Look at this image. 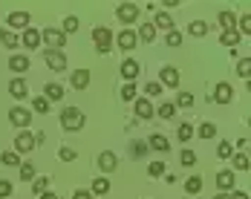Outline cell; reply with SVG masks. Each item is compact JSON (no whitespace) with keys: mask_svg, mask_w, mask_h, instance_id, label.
I'll return each mask as SVG.
<instances>
[{"mask_svg":"<svg viewBox=\"0 0 251 199\" xmlns=\"http://www.w3.org/2000/svg\"><path fill=\"white\" fill-rule=\"evenodd\" d=\"M58 159H64V162H73V159H75V150H73V148H61V150H58Z\"/></svg>","mask_w":251,"mask_h":199,"instance_id":"49","label":"cell"},{"mask_svg":"<svg viewBox=\"0 0 251 199\" xmlns=\"http://www.w3.org/2000/svg\"><path fill=\"white\" fill-rule=\"evenodd\" d=\"M231 162H234V171H249V153H237L231 156Z\"/></svg>","mask_w":251,"mask_h":199,"instance_id":"30","label":"cell"},{"mask_svg":"<svg viewBox=\"0 0 251 199\" xmlns=\"http://www.w3.org/2000/svg\"><path fill=\"white\" fill-rule=\"evenodd\" d=\"M6 24L12 32H18V29H29V12H12L9 18H6Z\"/></svg>","mask_w":251,"mask_h":199,"instance_id":"9","label":"cell"},{"mask_svg":"<svg viewBox=\"0 0 251 199\" xmlns=\"http://www.w3.org/2000/svg\"><path fill=\"white\" fill-rule=\"evenodd\" d=\"M93 41H96L99 55H107V52L113 50V32H110L107 26H96V29H93Z\"/></svg>","mask_w":251,"mask_h":199,"instance_id":"2","label":"cell"},{"mask_svg":"<svg viewBox=\"0 0 251 199\" xmlns=\"http://www.w3.org/2000/svg\"><path fill=\"white\" fill-rule=\"evenodd\" d=\"M148 174H151L153 179H156V176H162V174H165V162H151V165H148Z\"/></svg>","mask_w":251,"mask_h":199,"instance_id":"48","label":"cell"},{"mask_svg":"<svg viewBox=\"0 0 251 199\" xmlns=\"http://www.w3.org/2000/svg\"><path fill=\"white\" fill-rule=\"evenodd\" d=\"M0 162L9 165V168H15V165H21V153H15V150H3V153H0Z\"/></svg>","mask_w":251,"mask_h":199,"instance_id":"25","label":"cell"},{"mask_svg":"<svg viewBox=\"0 0 251 199\" xmlns=\"http://www.w3.org/2000/svg\"><path fill=\"white\" fill-rule=\"evenodd\" d=\"M61 127L70 130V133L81 130V127H84V113H81L78 107H64V110H61Z\"/></svg>","mask_w":251,"mask_h":199,"instance_id":"1","label":"cell"},{"mask_svg":"<svg viewBox=\"0 0 251 199\" xmlns=\"http://www.w3.org/2000/svg\"><path fill=\"white\" fill-rule=\"evenodd\" d=\"M185 191H188L191 197H197V194L202 191V176H191V179L185 182Z\"/></svg>","mask_w":251,"mask_h":199,"instance_id":"28","label":"cell"},{"mask_svg":"<svg viewBox=\"0 0 251 199\" xmlns=\"http://www.w3.org/2000/svg\"><path fill=\"white\" fill-rule=\"evenodd\" d=\"M176 107H182V110L194 107V93H179V99H176Z\"/></svg>","mask_w":251,"mask_h":199,"instance_id":"38","label":"cell"},{"mask_svg":"<svg viewBox=\"0 0 251 199\" xmlns=\"http://www.w3.org/2000/svg\"><path fill=\"white\" fill-rule=\"evenodd\" d=\"M61 32H64V35H70V32H78V18H75V15L64 18V26H61Z\"/></svg>","mask_w":251,"mask_h":199,"instance_id":"33","label":"cell"},{"mask_svg":"<svg viewBox=\"0 0 251 199\" xmlns=\"http://www.w3.org/2000/svg\"><path fill=\"white\" fill-rule=\"evenodd\" d=\"M231 199H249V194H243V191H234V194H231Z\"/></svg>","mask_w":251,"mask_h":199,"instance_id":"52","label":"cell"},{"mask_svg":"<svg viewBox=\"0 0 251 199\" xmlns=\"http://www.w3.org/2000/svg\"><path fill=\"white\" fill-rule=\"evenodd\" d=\"M188 32H191L194 38H205V35H208V24H205V21H194V24L188 26Z\"/></svg>","mask_w":251,"mask_h":199,"instance_id":"29","label":"cell"},{"mask_svg":"<svg viewBox=\"0 0 251 199\" xmlns=\"http://www.w3.org/2000/svg\"><path fill=\"white\" fill-rule=\"evenodd\" d=\"M0 44H3V47H9V50H15V47L21 44V38H18V32H12V29H3V26H0Z\"/></svg>","mask_w":251,"mask_h":199,"instance_id":"19","label":"cell"},{"mask_svg":"<svg viewBox=\"0 0 251 199\" xmlns=\"http://www.w3.org/2000/svg\"><path fill=\"white\" fill-rule=\"evenodd\" d=\"M179 162H182L185 168H194V165H197V153H194V150H182V156H179Z\"/></svg>","mask_w":251,"mask_h":199,"instance_id":"37","label":"cell"},{"mask_svg":"<svg viewBox=\"0 0 251 199\" xmlns=\"http://www.w3.org/2000/svg\"><path fill=\"white\" fill-rule=\"evenodd\" d=\"M153 26H156V29H165V32H171V29H174V21H171V15H168V12H156Z\"/></svg>","mask_w":251,"mask_h":199,"instance_id":"24","label":"cell"},{"mask_svg":"<svg viewBox=\"0 0 251 199\" xmlns=\"http://www.w3.org/2000/svg\"><path fill=\"white\" fill-rule=\"evenodd\" d=\"M200 136L202 139H214L217 136V127L211 124V122H205V124H200Z\"/></svg>","mask_w":251,"mask_h":199,"instance_id":"43","label":"cell"},{"mask_svg":"<svg viewBox=\"0 0 251 199\" xmlns=\"http://www.w3.org/2000/svg\"><path fill=\"white\" fill-rule=\"evenodd\" d=\"M9 122L15 127H26L32 122V116H29V110H24V107H12V110H9Z\"/></svg>","mask_w":251,"mask_h":199,"instance_id":"10","label":"cell"},{"mask_svg":"<svg viewBox=\"0 0 251 199\" xmlns=\"http://www.w3.org/2000/svg\"><path fill=\"white\" fill-rule=\"evenodd\" d=\"M148 145H151L153 150H159V153H168V150H171V142H168L162 133H153L151 139H148Z\"/></svg>","mask_w":251,"mask_h":199,"instance_id":"21","label":"cell"},{"mask_svg":"<svg viewBox=\"0 0 251 199\" xmlns=\"http://www.w3.org/2000/svg\"><path fill=\"white\" fill-rule=\"evenodd\" d=\"M93 194H99V197L110 194V179H107V176H99V179L93 182Z\"/></svg>","mask_w":251,"mask_h":199,"instance_id":"27","label":"cell"},{"mask_svg":"<svg viewBox=\"0 0 251 199\" xmlns=\"http://www.w3.org/2000/svg\"><path fill=\"white\" fill-rule=\"evenodd\" d=\"M44 99L47 101H61L64 99V87H61V84H47V87H44Z\"/></svg>","mask_w":251,"mask_h":199,"instance_id":"23","label":"cell"},{"mask_svg":"<svg viewBox=\"0 0 251 199\" xmlns=\"http://www.w3.org/2000/svg\"><path fill=\"white\" fill-rule=\"evenodd\" d=\"M217 156H220V159H231V156H234V148H231L228 142H220V145H217Z\"/></svg>","mask_w":251,"mask_h":199,"instance_id":"41","label":"cell"},{"mask_svg":"<svg viewBox=\"0 0 251 199\" xmlns=\"http://www.w3.org/2000/svg\"><path fill=\"white\" fill-rule=\"evenodd\" d=\"M21 179L24 182H32L35 179V165L32 162H21Z\"/></svg>","mask_w":251,"mask_h":199,"instance_id":"32","label":"cell"},{"mask_svg":"<svg viewBox=\"0 0 251 199\" xmlns=\"http://www.w3.org/2000/svg\"><path fill=\"white\" fill-rule=\"evenodd\" d=\"M139 73H142V64H139V61L127 58L125 64H122V75H125V81H130V84H133V81L139 78Z\"/></svg>","mask_w":251,"mask_h":199,"instance_id":"13","label":"cell"},{"mask_svg":"<svg viewBox=\"0 0 251 199\" xmlns=\"http://www.w3.org/2000/svg\"><path fill=\"white\" fill-rule=\"evenodd\" d=\"M174 113H176V104H162L156 116H159V119H174Z\"/></svg>","mask_w":251,"mask_h":199,"instance_id":"44","label":"cell"},{"mask_svg":"<svg viewBox=\"0 0 251 199\" xmlns=\"http://www.w3.org/2000/svg\"><path fill=\"white\" fill-rule=\"evenodd\" d=\"M116 44H119V50L130 52V50H136L139 38H136V32H133V29H122V32L116 35Z\"/></svg>","mask_w":251,"mask_h":199,"instance_id":"7","label":"cell"},{"mask_svg":"<svg viewBox=\"0 0 251 199\" xmlns=\"http://www.w3.org/2000/svg\"><path fill=\"white\" fill-rule=\"evenodd\" d=\"M145 93H148L151 99H159V96H162V84H159V81H148V87H145Z\"/></svg>","mask_w":251,"mask_h":199,"instance_id":"42","label":"cell"},{"mask_svg":"<svg viewBox=\"0 0 251 199\" xmlns=\"http://www.w3.org/2000/svg\"><path fill=\"white\" fill-rule=\"evenodd\" d=\"M234 24H237V18H234L231 12H220V26H223V32H226V29H234Z\"/></svg>","mask_w":251,"mask_h":199,"instance_id":"35","label":"cell"},{"mask_svg":"<svg viewBox=\"0 0 251 199\" xmlns=\"http://www.w3.org/2000/svg\"><path fill=\"white\" fill-rule=\"evenodd\" d=\"M73 199H93V194H90V191H75Z\"/></svg>","mask_w":251,"mask_h":199,"instance_id":"50","label":"cell"},{"mask_svg":"<svg viewBox=\"0 0 251 199\" xmlns=\"http://www.w3.org/2000/svg\"><path fill=\"white\" fill-rule=\"evenodd\" d=\"M21 44H24L26 50H38V47H41V32H38V29H32V26H29V29H24Z\"/></svg>","mask_w":251,"mask_h":199,"instance_id":"12","label":"cell"},{"mask_svg":"<svg viewBox=\"0 0 251 199\" xmlns=\"http://www.w3.org/2000/svg\"><path fill=\"white\" fill-rule=\"evenodd\" d=\"M32 110H35V113H47V110H50V101L44 99V96H35V99H32Z\"/></svg>","mask_w":251,"mask_h":199,"instance_id":"36","label":"cell"},{"mask_svg":"<svg viewBox=\"0 0 251 199\" xmlns=\"http://www.w3.org/2000/svg\"><path fill=\"white\" fill-rule=\"evenodd\" d=\"M41 199H58V197H55L52 191H47V194H41Z\"/></svg>","mask_w":251,"mask_h":199,"instance_id":"53","label":"cell"},{"mask_svg":"<svg viewBox=\"0 0 251 199\" xmlns=\"http://www.w3.org/2000/svg\"><path fill=\"white\" fill-rule=\"evenodd\" d=\"M122 99H125V101H136V84H130V81H127L125 87H122Z\"/></svg>","mask_w":251,"mask_h":199,"instance_id":"45","label":"cell"},{"mask_svg":"<svg viewBox=\"0 0 251 199\" xmlns=\"http://www.w3.org/2000/svg\"><path fill=\"white\" fill-rule=\"evenodd\" d=\"M12 191H15V185H12L9 179H0V199L12 197Z\"/></svg>","mask_w":251,"mask_h":199,"instance_id":"47","label":"cell"},{"mask_svg":"<svg viewBox=\"0 0 251 199\" xmlns=\"http://www.w3.org/2000/svg\"><path fill=\"white\" fill-rule=\"evenodd\" d=\"M237 75L249 81V75H251V61H249V58H243V61H237Z\"/></svg>","mask_w":251,"mask_h":199,"instance_id":"34","label":"cell"},{"mask_svg":"<svg viewBox=\"0 0 251 199\" xmlns=\"http://www.w3.org/2000/svg\"><path fill=\"white\" fill-rule=\"evenodd\" d=\"M237 32H240V38H243V35L249 38L251 35V15L249 12H246V18H240V29H237Z\"/></svg>","mask_w":251,"mask_h":199,"instance_id":"39","label":"cell"},{"mask_svg":"<svg viewBox=\"0 0 251 199\" xmlns=\"http://www.w3.org/2000/svg\"><path fill=\"white\" fill-rule=\"evenodd\" d=\"M29 150H35V136L29 130H21L15 136V153H29Z\"/></svg>","mask_w":251,"mask_h":199,"instance_id":"6","label":"cell"},{"mask_svg":"<svg viewBox=\"0 0 251 199\" xmlns=\"http://www.w3.org/2000/svg\"><path fill=\"white\" fill-rule=\"evenodd\" d=\"M41 44H47V50H61V47L67 44V35H64L61 29L50 26V29H44V32H41Z\"/></svg>","mask_w":251,"mask_h":199,"instance_id":"3","label":"cell"},{"mask_svg":"<svg viewBox=\"0 0 251 199\" xmlns=\"http://www.w3.org/2000/svg\"><path fill=\"white\" fill-rule=\"evenodd\" d=\"M165 41H168V47H182V32H176V29H171Z\"/></svg>","mask_w":251,"mask_h":199,"instance_id":"46","label":"cell"},{"mask_svg":"<svg viewBox=\"0 0 251 199\" xmlns=\"http://www.w3.org/2000/svg\"><path fill=\"white\" fill-rule=\"evenodd\" d=\"M133 110H136V116H139V119H153V104H151V99H136Z\"/></svg>","mask_w":251,"mask_h":199,"instance_id":"16","label":"cell"},{"mask_svg":"<svg viewBox=\"0 0 251 199\" xmlns=\"http://www.w3.org/2000/svg\"><path fill=\"white\" fill-rule=\"evenodd\" d=\"M9 93H12V99H26V96H29V87H26L24 78H12Z\"/></svg>","mask_w":251,"mask_h":199,"instance_id":"17","label":"cell"},{"mask_svg":"<svg viewBox=\"0 0 251 199\" xmlns=\"http://www.w3.org/2000/svg\"><path fill=\"white\" fill-rule=\"evenodd\" d=\"M116 18H119L122 24H136V21H139V6H136V3H122V6L116 9Z\"/></svg>","mask_w":251,"mask_h":199,"instance_id":"5","label":"cell"},{"mask_svg":"<svg viewBox=\"0 0 251 199\" xmlns=\"http://www.w3.org/2000/svg\"><path fill=\"white\" fill-rule=\"evenodd\" d=\"M9 70H12L15 75H24L26 70H29V58H26V55H21V52H15V55L9 58Z\"/></svg>","mask_w":251,"mask_h":199,"instance_id":"14","label":"cell"},{"mask_svg":"<svg viewBox=\"0 0 251 199\" xmlns=\"http://www.w3.org/2000/svg\"><path fill=\"white\" fill-rule=\"evenodd\" d=\"M44 61H47V67H50L52 73L67 70V55H64V50H44Z\"/></svg>","mask_w":251,"mask_h":199,"instance_id":"4","label":"cell"},{"mask_svg":"<svg viewBox=\"0 0 251 199\" xmlns=\"http://www.w3.org/2000/svg\"><path fill=\"white\" fill-rule=\"evenodd\" d=\"M159 84L176 90V87H179V73H176V67H162V70H159Z\"/></svg>","mask_w":251,"mask_h":199,"instance_id":"8","label":"cell"},{"mask_svg":"<svg viewBox=\"0 0 251 199\" xmlns=\"http://www.w3.org/2000/svg\"><path fill=\"white\" fill-rule=\"evenodd\" d=\"M47 185H50V176H38V179H32V194H35V197L47 194Z\"/></svg>","mask_w":251,"mask_h":199,"instance_id":"26","label":"cell"},{"mask_svg":"<svg viewBox=\"0 0 251 199\" xmlns=\"http://www.w3.org/2000/svg\"><path fill=\"white\" fill-rule=\"evenodd\" d=\"M99 168L104 171V174H113V171L119 168V159H116V153H110V150L99 153Z\"/></svg>","mask_w":251,"mask_h":199,"instance_id":"11","label":"cell"},{"mask_svg":"<svg viewBox=\"0 0 251 199\" xmlns=\"http://www.w3.org/2000/svg\"><path fill=\"white\" fill-rule=\"evenodd\" d=\"M217 188H220V194L231 191V188H234V174H231V171H220V174H217Z\"/></svg>","mask_w":251,"mask_h":199,"instance_id":"20","label":"cell"},{"mask_svg":"<svg viewBox=\"0 0 251 199\" xmlns=\"http://www.w3.org/2000/svg\"><path fill=\"white\" fill-rule=\"evenodd\" d=\"M136 38L145 41V44H153V41H156V26L153 24H142V29L136 32Z\"/></svg>","mask_w":251,"mask_h":199,"instance_id":"22","label":"cell"},{"mask_svg":"<svg viewBox=\"0 0 251 199\" xmlns=\"http://www.w3.org/2000/svg\"><path fill=\"white\" fill-rule=\"evenodd\" d=\"M214 199H231V197H226V194H217V197H214Z\"/></svg>","mask_w":251,"mask_h":199,"instance_id":"54","label":"cell"},{"mask_svg":"<svg viewBox=\"0 0 251 199\" xmlns=\"http://www.w3.org/2000/svg\"><path fill=\"white\" fill-rule=\"evenodd\" d=\"M73 87H75L78 93H84L90 87V70H75L73 73Z\"/></svg>","mask_w":251,"mask_h":199,"instance_id":"18","label":"cell"},{"mask_svg":"<svg viewBox=\"0 0 251 199\" xmlns=\"http://www.w3.org/2000/svg\"><path fill=\"white\" fill-rule=\"evenodd\" d=\"M223 44H226V47H237V44H240V32H237V29H226V32H223Z\"/></svg>","mask_w":251,"mask_h":199,"instance_id":"31","label":"cell"},{"mask_svg":"<svg viewBox=\"0 0 251 199\" xmlns=\"http://www.w3.org/2000/svg\"><path fill=\"white\" fill-rule=\"evenodd\" d=\"M191 136H194V124H179V142H191Z\"/></svg>","mask_w":251,"mask_h":199,"instance_id":"40","label":"cell"},{"mask_svg":"<svg viewBox=\"0 0 251 199\" xmlns=\"http://www.w3.org/2000/svg\"><path fill=\"white\" fill-rule=\"evenodd\" d=\"M231 99H234V90H231V84L220 81V84H217V90H214V101H220V104H231Z\"/></svg>","mask_w":251,"mask_h":199,"instance_id":"15","label":"cell"},{"mask_svg":"<svg viewBox=\"0 0 251 199\" xmlns=\"http://www.w3.org/2000/svg\"><path fill=\"white\" fill-rule=\"evenodd\" d=\"M237 148H240V150H246V153H249V139H240V142H237Z\"/></svg>","mask_w":251,"mask_h":199,"instance_id":"51","label":"cell"}]
</instances>
